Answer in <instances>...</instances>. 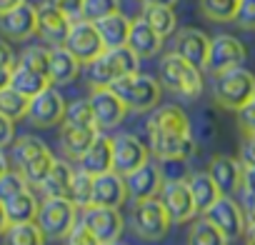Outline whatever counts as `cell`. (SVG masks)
Returning <instances> with one entry per match:
<instances>
[{
	"label": "cell",
	"instance_id": "cell-28",
	"mask_svg": "<svg viewBox=\"0 0 255 245\" xmlns=\"http://www.w3.org/2000/svg\"><path fill=\"white\" fill-rule=\"evenodd\" d=\"M100 130L98 128H75V125H60V150L70 160H80V155L90 148Z\"/></svg>",
	"mask_w": 255,
	"mask_h": 245
},
{
	"label": "cell",
	"instance_id": "cell-39",
	"mask_svg": "<svg viewBox=\"0 0 255 245\" xmlns=\"http://www.w3.org/2000/svg\"><path fill=\"white\" fill-rule=\"evenodd\" d=\"M70 200L78 205V210L88 208L93 203V175L85 170H75L73 175V190H70Z\"/></svg>",
	"mask_w": 255,
	"mask_h": 245
},
{
	"label": "cell",
	"instance_id": "cell-5",
	"mask_svg": "<svg viewBox=\"0 0 255 245\" xmlns=\"http://www.w3.org/2000/svg\"><path fill=\"white\" fill-rule=\"evenodd\" d=\"M13 160L18 165V173L28 180V185L38 188L48 175L50 165L55 163V155L40 138L23 135L20 140H13Z\"/></svg>",
	"mask_w": 255,
	"mask_h": 245
},
{
	"label": "cell",
	"instance_id": "cell-20",
	"mask_svg": "<svg viewBox=\"0 0 255 245\" xmlns=\"http://www.w3.org/2000/svg\"><path fill=\"white\" fill-rule=\"evenodd\" d=\"M208 175L218 185L220 195H235L243 183V163L233 155H215L208 165Z\"/></svg>",
	"mask_w": 255,
	"mask_h": 245
},
{
	"label": "cell",
	"instance_id": "cell-10",
	"mask_svg": "<svg viewBox=\"0 0 255 245\" xmlns=\"http://www.w3.org/2000/svg\"><path fill=\"white\" fill-rule=\"evenodd\" d=\"M245 58H248L245 45H243L235 35L223 33V35L210 38V48H208V58H205L203 70L210 73V75H218V73H223V70H230V68L243 65Z\"/></svg>",
	"mask_w": 255,
	"mask_h": 245
},
{
	"label": "cell",
	"instance_id": "cell-51",
	"mask_svg": "<svg viewBox=\"0 0 255 245\" xmlns=\"http://www.w3.org/2000/svg\"><path fill=\"white\" fill-rule=\"evenodd\" d=\"M10 78H13V68H0V90L10 85Z\"/></svg>",
	"mask_w": 255,
	"mask_h": 245
},
{
	"label": "cell",
	"instance_id": "cell-49",
	"mask_svg": "<svg viewBox=\"0 0 255 245\" xmlns=\"http://www.w3.org/2000/svg\"><path fill=\"white\" fill-rule=\"evenodd\" d=\"M243 193H255V165L243 163V183H240Z\"/></svg>",
	"mask_w": 255,
	"mask_h": 245
},
{
	"label": "cell",
	"instance_id": "cell-12",
	"mask_svg": "<svg viewBox=\"0 0 255 245\" xmlns=\"http://www.w3.org/2000/svg\"><path fill=\"white\" fill-rule=\"evenodd\" d=\"M113 140V170L120 173L123 178L130 175L133 170H138L140 165L150 163V148L130 135V133H123V135H115L110 138Z\"/></svg>",
	"mask_w": 255,
	"mask_h": 245
},
{
	"label": "cell",
	"instance_id": "cell-46",
	"mask_svg": "<svg viewBox=\"0 0 255 245\" xmlns=\"http://www.w3.org/2000/svg\"><path fill=\"white\" fill-rule=\"evenodd\" d=\"M15 140V120L0 113V148H8Z\"/></svg>",
	"mask_w": 255,
	"mask_h": 245
},
{
	"label": "cell",
	"instance_id": "cell-3",
	"mask_svg": "<svg viewBox=\"0 0 255 245\" xmlns=\"http://www.w3.org/2000/svg\"><path fill=\"white\" fill-rule=\"evenodd\" d=\"M115 90V95L125 103L128 113H150L155 105H160V80L153 75H145L140 70L135 73H128L120 80H115L110 85Z\"/></svg>",
	"mask_w": 255,
	"mask_h": 245
},
{
	"label": "cell",
	"instance_id": "cell-13",
	"mask_svg": "<svg viewBox=\"0 0 255 245\" xmlns=\"http://www.w3.org/2000/svg\"><path fill=\"white\" fill-rule=\"evenodd\" d=\"M65 98L60 95V90H55L53 85L45 88L43 93H38L35 98H30L28 105V120L33 122L35 128H55L63 122L65 115Z\"/></svg>",
	"mask_w": 255,
	"mask_h": 245
},
{
	"label": "cell",
	"instance_id": "cell-34",
	"mask_svg": "<svg viewBox=\"0 0 255 245\" xmlns=\"http://www.w3.org/2000/svg\"><path fill=\"white\" fill-rule=\"evenodd\" d=\"M3 245H45V233L35 220L10 223L3 233Z\"/></svg>",
	"mask_w": 255,
	"mask_h": 245
},
{
	"label": "cell",
	"instance_id": "cell-31",
	"mask_svg": "<svg viewBox=\"0 0 255 245\" xmlns=\"http://www.w3.org/2000/svg\"><path fill=\"white\" fill-rule=\"evenodd\" d=\"M10 88H15L18 93H23L28 98H35L38 93H43L45 88H50V78L45 73H38V70H30V68L15 63L13 78H10Z\"/></svg>",
	"mask_w": 255,
	"mask_h": 245
},
{
	"label": "cell",
	"instance_id": "cell-57",
	"mask_svg": "<svg viewBox=\"0 0 255 245\" xmlns=\"http://www.w3.org/2000/svg\"><path fill=\"white\" fill-rule=\"evenodd\" d=\"M100 245H125V243H120V240H110V243H100Z\"/></svg>",
	"mask_w": 255,
	"mask_h": 245
},
{
	"label": "cell",
	"instance_id": "cell-21",
	"mask_svg": "<svg viewBox=\"0 0 255 245\" xmlns=\"http://www.w3.org/2000/svg\"><path fill=\"white\" fill-rule=\"evenodd\" d=\"M208 48H210V38L198 30V28H183L175 33V43H173V53H178L180 58H185L188 63L203 68L205 58H208Z\"/></svg>",
	"mask_w": 255,
	"mask_h": 245
},
{
	"label": "cell",
	"instance_id": "cell-7",
	"mask_svg": "<svg viewBox=\"0 0 255 245\" xmlns=\"http://www.w3.org/2000/svg\"><path fill=\"white\" fill-rule=\"evenodd\" d=\"M35 223L45 233V238H65L68 230L78 223V205L70 198H45L38 205Z\"/></svg>",
	"mask_w": 255,
	"mask_h": 245
},
{
	"label": "cell",
	"instance_id": "cell-16",
	"mask_svg": "<svg viewBox=\"0 0 255 245\" xmlns=\"http://www.w3.org/2000/svg\"><path fill=\"white\" fill-rule=\"evenodd\" d=\"M203 215H205L210 223H215V225L228 235V240L245 235L248 220H245L243 208L233 200V195H220V198L208 208V213H203Z\"/></svg>",
	"mask_w": 255,
	"mask_h": 245
},
{
	"label": "cell",
	"instance_id": "cell-26",
	"mask_svg": "<svg viewBox=\"0 0 255 245\" xmlns=\"http://www.w3.org/2000/svg\"><path fill=\"white\" fill-rule=\"evenodd\" d=\"M148 130H175V133H190V120H188V113L180 108V105H155L150 110V118H148Z\"/></svg>",
	"mask_w": 255,
	"mask_h": 245
},
{
	"label": "cell",
	"instance_id": "cell-8",
	"mask_svg": "<svg viewBox=\"0 0 255 245\" xmlns=\"http://www.w3.org/2000/svg\"><path fill=\"white\" fill-rule=\"evenodd\" d=\"M150 138V155H155L163 163H185L195 155V138L190 133H175V130H148Z\"/></svg>",
	"mask_w": 255,
	"mask_h": 245
},
{
	"label": "cell",
	"instance_id": "cell-15",
	"mask_svg": "<svg viewBox=\"0 0 255 245\" xmlns=\"http://www.w3.org/2000/svg\"><path fill=\"white\" fill-rule=\"evenodd\" d=\"M80 220L93 230V235L100 243L120 240L125 220L120 215V208H105V205H88L80 210Z\"/></svg>",
	"mask_w": 255,
	"mask_h": 245
},
{
	"label": "cell",
	"instance_id": "cell-33",
	"mask_svg": "<svg viewBox=\"0 0 255 245\" xmlns=\"http://www.w3.org/2000/svg\"><path fill=\"white\" fill-rule=\"evenodd\" d=\"M188 245H228V235L215 223H210L205 215H200L190 220Z\"/></svg>",
	"mask_w": 255,
	"mask_h": 245
},
{
	"label": "cell",
	"instance_id": "cell-23",
	"mask_svg": "<svg viewBox=\"0 0 255 245\" xmlns=\"http://www.w3.org/2000/svg\"><path fill=\"white\" fill-rule=\"evenodd\" d=\"M70 23L73 20L50 3L38 8V35L43 40H48L50 45H63V40L70 30Z\"/></svg>",
	"mask_w": 255,
	"mask_h": 245
},
{
	"label": "cell",
	"instance_id": "cell-25",
	"mask_svg": "<svg viewBox=\"0 0 255 245\" xmlns=\"http://www.w3.org/2000/svg\"><path fill=\"white\" fill-rule=\"evenodd\" d=\"M80 170L90 173V175H103L113 170V140L108 135H95V140L90 143V148L80 155Z\"/></svg>",
	"mask_w": 255,
	"mask_h": 245
},
{
	"label": "cell",
	"instance_id": "cell-48",
	"mask_svg": "<svg viewBox=\"0 0 255 245\" xmlns=\"http://www.w3.org/2000/svg\"><path fill=\"white\" fill-rule=\"evenodd\" d=\"M15 63H18V58H15L10 43L0 38V68H15Z\"/></svg>",
	"mask_w": 255,
	"mask_h": 245
},
{
	"label": "cell",
	"instance_id": "cell-17",
	"mask_svg": "<svg viewBox=\"0 0 255 245\" xmlns=\"http://www.w3.org/2000/svg\"><path fill=\"white\" fill-rule=\"evenodd\" d=\"M0 33L8 40H30L38 35V8L20 3L18 8L0 15Z\"/></svg>",
	"mask_w": 255,
	"mask_h": 245
},
{
	"label": "cell",
	"instance_id": "cell-44",
	"mask_svg": "<svg viewBox=\"0 0 255 245\" xmlns=\"http://www.w3.org/2000/svg\"><path fill=\"white\" fill-rule=\"evenodd\" d=\"M238 125L245 138H255V95L238 110Z\"/></svg>",
	"mask_w": 255,
	"mask_h": 245
},
{
	"label": "cell",
	"instance_id": "cell-4",
	"mask_svg": "<svg viewBox=\"0 0 255 245\" xmlns=\"http://www.w3.org/2000/svg\"><path fill=\"white\" fill-rule=\"evenodd\" d=\"M253 95H255V75L243 65L223 70L213 80V100L223 110L238 113Z\"/></svg>",
	"mask_w": 255,
	"mask_h": 245
},
{
	"label": "cell",
	"instance_id": "cell-40",
	"mask_svg": "<svg viewBox=\"0 0 255 245\" xmlns=\"http://www.w3.org/2000/svg\"><path fill=\"white\" fill-rule=\"evenodd\" d=\"M20 65L30 68V70H38V73H45L48 75V63H50V48L45 45H28L23 53H20Z\"/></svg>",
	"mask_w": 255,
	"mask_h": 245
},
{
	"label": "cell",
	"instance_id": "cell-19",
	"mask_svg": "<svg viewBox=\"0 0 255 245\" xmlns=\"http://www.w3.org/2000/svg\"><path fill=\"white\" fill-rule=\"evenodd\" d=\"M163 170L155 168L153 163L140 165L138 170H133L130 175H125V185H128V198L138 200H148V198H158L160 188H163Z\"/></svg>",
	"mask_w": 255,
	"mask_h": 245
},
{
	"label": "cell",
	"instance_id": "cell-22",
	"mask_svg": "<svg viewBox=\"0 0 255 245\" xmlns=\"http://www.w3.org/2000/svg\"><path fill=\"white\" fill-rule=\"evenodd\" d=\"M163 43H165V38H163L160 33H155L143 18H138V20L130 23L128 48H130L140 60H145V58H155V55L163 50Z\"/></svg>",
	"mask_w": 255,
	"mask_h": 245
},
{
	"label": "cell",
	"instance_id": "cell-41",
	"mask_svg": "<svg viewBox=\"0 0 255 245\" xmlns=\"http://www.w3.org/2000/svg\"><path fill=\"white\" fill-rule=\"evenodd\" d=\"M120 10V0H83V13L80 18L90 20V23H98L100 18L105 15H113Z\"/></svg>",
	"mask_w": 255,
	"mask_h": 245
},
{
	"label": "cell",
	"instance_id": "cell-37",
	"mask_svg": "<svg viewBox=\"0 0 255 245\" xmlns=\"http://www.w3.org/2000/svg\"><path fill=\"white\" fill-rule=\"evenodd\" d=\"M28 105H30V98L18 93L15 88H3L0 90V113H5L8 118L13 120H23L28 115Z\"/></svg>",
	"mask_w": 255,
	"mask_h": 245
},
{
	"label": "cell",
	"instance_id": "cell-42",
	"mask_svg": "<svg viewBox=\"0 0 255 245\" xmlns=\"http://www.w3.org/2000/svg\"><path fill=\"white\" fill-rule=\"evenodd\" d=\"M28 188V180L18 173V170H8V173H3L0 175V200H8V198H13L15 193H20V190H25Z\"/></svg>",
	"mask_w": 255,
	"mask_h": 245
},
{
	"label": "cell",
	"instance_id": "cell-9",
	"mask_svg": "<svg viewBox=\"0 0 255 245\" xmlns=\"http://www.w3.org/2000/svg\"><path fill=\"white\" fill-rule=\"evenodd\" d=\"M63 45L80 60V65H88L90 60H95L105 50L103 38L98 33V25L85 20V18H78V20L70 23V30H68Z\"/></svg>",
	"mask_w": 255,
	"mask_h": 245
},
{
	"label": "cell",
	"instance_id": "cell-53",
	"mask_svg": "<svg viewBox=\"0 0 255 245\" xmlns=\"http://www.w3.org/2000/svg\"><path fill=\"white\" fill-rule=\"evenodd\" d=\"M10 225V220H8V213H5V205H3V200H0V235L5 233V228Z\"/></svg>",
	"mask_w": 255,
	"mask_h": 245
},
{
	"label": "cell",
	"instance_id": "cell-27",
	"mask_svg": "<svg viewBox=\"0 0 255 245\" xmlns=\"http://www.w3.org/2000/svg\"><path fill=\"white\" fill-rule=\"evenodd\" d=\"M73 175H75V168H70V163L55 158V163L50 165L48 175L43 178V183L38 188H40V193L45 198H70Z\"/></svg>",
	"mask_w": 255,
	"mask_h": 245
},
{
	"label": "cell",
	"instance_id": "cell-52",
	"mask_svg": "<svg viewBox=\"0 0 255 245\" xmlns=\"http://www.w3.org/2000/svg\"><path fill=\"white\" fill-rule=\"evenodd\" d=\"M20 3H25V0H0V15L8 13V10H13V8H18Z\"/></svg>",
	"mask_w": 255,
	"mask_h": 245
},
{
	"label": "cell",
	"instance_id": "cell-38",
	"mask_svg": "<svg viewBox=\"0 0 255 245\" xmlns=\"http://www.w3.org/2000/svg\"><path fill=\"white\" fill-rule=\"evenodd\" d=\"M60 125H75V128H98L95 125V118H93V110H90V103L88 98L85 100H73L65 105V115H63V122Z\"/></svg>",
	"mask_w": 255,
	"mask_h": 245
},
{
	"label": "cell",
	"instance_id": "cell-30",
	"mask_svg": "<svg viewBox=\"0 0 255 245\" xmlns=\"http://www.w3.org/2000/svg\"><path fill=\"white\" fill-rule=\"evenodd\" d=\"M188 188H190V195H193V203H195L198 215L208 213V208L220 198V190L213 183V178L208 175V170L205 173H193L188 178Z\"/></svg>",
	"mask_w": 255,
	"mask_h": 245
},
{
	"label": "cell",
	"instance_id": "cell-50",
	"mask_svg": "<svg viewBox=\"0 0 255 245\" xmlns=\"http://www.w3.org/2000/svg\"><path fill=\"white\" fill-rule=\"evenodd\" d=\"M243 213H245V220L248 225H255V193H243Z\"/></svg>",
	"mask_w": 255,
	"mask_h": 245
},
{
	"label": "cell",
	"instance_id": "cell-47",
	"mask_svg": "<svg viewBox=\"0 0 255 245\" xmlns=\"http://www.w3.org/2000/svg\"><path fill=\"white\" fill-rule=\"evenodd\" d=\"M50 5H55L60 13H65L70 20H78L83 13V0H48Z\"/></svg>",
	"mask_w": 255,
	"mask_h": 245
},
{
	"label": "cell",
	"instance_id": "cell-24",
	"mask_svg": "<svg viewBox=\"0 0 255 245\" xmlns=\"http://www.w3.org/2000/svg\"><path fill=\"white\" fill-rule=\"evenodd\" d=\"M78 75H80V60L65 45H53L50 48V63H48L50 85H68Z\"/></svg>",
	"mask_w": 255,
	"mask_h": 245
},
{
	"label": "cell",
	"instance_id": "cell-18",
	"mask_svg": "<svg viewBox=\"0 0 255 245\" xmlns=\"http://www.w3.org/2000/svg\"><path fill=\"white\" fill-rule=\"evenodd\" d=\"M128 200V185L125 178L115 170L93 175V203L90 205H105V208H123Z\"/></svg>",
	"mask_w": 255,
	"mask_h": 245
},
{
	"label": "cell",
	"instance_id": "cell-36",
	"mask_svg": "<svg viewBox=\"0 0 255 245\" xmlns=\"http://www.w3.org/2000/svg\"><path fill=\"white\" fill-rule=\"evenodd\" d=\"M200 13L213 23H230L235 20L240 0H198Z\"/></svg>",
	"mask_w": 255,
	"mask_h": 245
},
{
	"label": "cell",
	"instance_id": "cell-54",
	"mask_svg": "<svg viewBox=\"0 0 255 245\" xmlns=\"http://www.w3.org/2000/svg\"><path fill=\"white\" fill-rule=\"evenodd\" d=\"M140 3H143V8L145 5H168V8H175L178 0H140Z\"/></svg>",
	"mask_w": 255,
	"mask_h": 245
},
{
	"label": "cell",
	"instance_id": "cell-29",
	"mask_svg": "<svg viewBox=\"0 0 255 245\" xmlns=\"http://www.w3.org/2000/svg\"><path fill=\"white\" fill-rule=\"evenodd\" d=\"M130 18L123 15L120 10L113 13V15H105L100 18L95 25H98V33L103 38V45L105 48H120V45H128V35H130Z\"/></svg>",
	"mask_w": 255,
	"mask_h": 245
},
{
	"label": "cell",
	"instance_id": "cell-56",
	"mask_svg": "<svg viewBox=\"0 0 255 245\" xmlns=\"http://www.w3.org/2000/svg\"><path fill=\"white\" fill-rule=\"evenodd\" d=\"M245 245H255V225L245 228Z\"/></svg>",
	"mask_w": 255,
	"mask_h": 245
},
{
	"label": "cell",
	"instance_id": "cell-43",
	"mask_svg": "<svg viewBox=\"0 0 255 245\" xmlns=\"http://www.w3.org/2000/svg\"><path fill=\"white\" fill-rule=\"evenodd\" d=\"M65 245H100V240L93 235V230L78 218V223L68 230V235L63 238Z\"/></svg>",
	"mask_w": 255,
	"mask_h": 245
},
{
	"label": "cell",
	"instance_id": "cell-14",
	"mask_svg": "<svg viewBox=\"0 0 255 245\" xmlns=\"http://www.w3.org/2000/svg\"><path fill=\"white\" fill-rule=\"evenodd\" d=\"M88 103H90V110H93L98 130H113V128H118L120 122L125 120V115H128L125 103L115 95L113 88H93Z\"/></svg>",
	"mask_w": 255,
	"mask_h": 245
},
{
	"label": "cell",
	"instance_id": "cell-32",
	"mask_svg": "<svg viewBox=\"0 0 255 245\" xmlns=\"http://www.w3.org/2000/svg\"><path fill=\"white\" fill-rule=\"evenodd\" d=\"M3 205H5V213H8V220L10 223H30V220H35L40 203L33 195V190L25 188V190L15 193L13 198H8Z\"/></svg>",
	"mask_w": 255,
	"mask_h": 245
},
{
	"label": "cell",
	"instance_id": "cell-11",
	"mask_svg": "<svg viewBox=\"0 0 255 245\" xmlns=\"http://www.w3.org/2000/svg\"><path fill=\"white\" fill-rule=\"evenodd\" d=\"M160 203L165 205L173 225H183V223H190L198 210H195V203H193V195H190V188H188V180L183 178H170V180H163V188L158 193Z\"/></svg>",
	"mask_w": 255,
	"mask_h": 245
},
{
	"label": "cell",
	"instance_id": "cell-2",
	"mask_svg": "<svg viewBox=\"0 0 255 245\" xmlns=\"http://www.w3.org/2000/svg\"><path fill=\"white\" fill-rule=\"evenodd\" d=\"M140 65V58L128 48V45H120V48H105L95 60H90L85 68H88V83L93 88H110L115 80H120L123 75L128 73H135Z\"/></svg>",
	"mask_w": 255,
	"mask_h": 245
},
{
	"label": "cell",
	"instance_id": "cell-6",
	"mask_svg": "<svg viewBox=\"0 0 255 245\" xmlns=\"http://www.w3.org/2000/svg\"><path fill=\"white\" fill-rule=\"evenodd\" d=\"M130 220H133V230L138 238L143 240H163L168 233H170V215L165 210V205L160 203V198H148V200H138L133 213H130Z\"/></svg>",
	"mask_w": 255,
	"mask_h": 245
},
{
	"label": "cell",
	"instance_id": "cell-55",
	"mask_svg": "<svg viewBox=\"0 0 255 245\" xmlns=\"http://www.w3.org/2000/svg\"><path fill=\"white\" fill-rule=\"evenodd\" d=\"M10 170V163H8V155H5V148H0V175Z\"/></svg>",
	"mask_w": 255,
	"mask_h": 245
},
{
	"label": "cell",
	"instance_id": "cell-45",
	"mask_svg": "<svg viewBox=\"0 0 255 245\" xmlns=\"http://www.w3.org/2000/svg\"><path fill=\"white\" fill-rule=\"evenodd\" d=\"M233 23H238L243 30H255V0H240Z\"/></svg>",
	"mask_w": 255,
	"mask_h": 245
},
{
	"label": "cell",
	"instance_id": "cell-1",
	"mask_svg": "<svg viewBox=\"0 0 255 245\" xmlns=\"http://www.w3.org/2000/svg\"><path fill=\"white\" fill-rule=\"evenodd\" d=\"M158 80L165 90H170L185 100H195L203 93V68L188 63L178 53H168L160 60Z\"/></svg>",
	"mask_w": 255,
	"mask_h": 245
},
{
	"label": "cell",
	"instance_id": "cell-35",
	"mask_svg": "<svg viewBox=\"0 0 255 245\" xmlns=\"http://www.w3.org/2000/svg\"><path fill=\"white\" fill-rule=\"evenodd\" d=\"M143 20H145L155 33H160L163 38L173 35L175 28H178V18H175L173 8H168V5H145Z\"/></svg>",
	"mask_w": 255,
	"mask_h": 245
}]
</instances>
